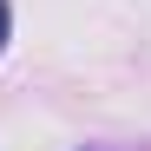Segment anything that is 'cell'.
I'll return each mask as SVG.
<instances>
[{
    "label": "cell",
    "mask_w": 151,
    "mask_h": 151,
    "mask_svg": "<svg viewBox=\"0 0 151 151\" xmlns=\"http://www.w3.org/2000/svg\"><path fill=\"white\" fill-rule=\"evenodd\" d=\"M7 33H13V13H7V0H0V53H7Z\"/></svg>",
    "instance_id": "obj_1"
}]
</instances>
